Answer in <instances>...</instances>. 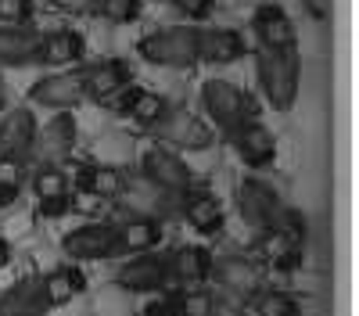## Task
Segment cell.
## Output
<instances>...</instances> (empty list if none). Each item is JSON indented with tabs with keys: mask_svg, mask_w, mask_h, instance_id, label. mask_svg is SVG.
<instances>
[{
	"mask_svg": "<svg viewBox=\"0 0 359 316\" xmlns=\"http://www.w3.org/2000/svg\"><path fill=\"white\" fill-rule=\"evenodd\" d=\"M201 108L208 115V123L233 133L237 126H245L255 119V104L252 97L230 79H205L201 83Z\"/></svg>",
	"mask_w": 359,
	"mask_h": 316,
	"instance_id": "3957f363",
	"label": "cell"
},
{
	"mask_svg": "<svg viewBox=\"0 0 359 316\" xmlns=\"http://www.w3.org/2000/svg\"><path fill=\"white\" fill-rule=\"evenodd\" d=\"M79 83H83V97L90 101H111L118 94L130 90L133 72L123 57H101V62H90L79 69Z\"/></svg>",
	"mask_w": 359,
	"mask_h": 316,
	"instance_id": "30bf717a",
	"label": "cell"
},
{
	"mask_svg": "<svg viewBox=\"0 0 359 316\" xmlns=\"http://www.w3.org/2000/svg\"><path fill=\"white\" fill-rule=\"evenodd\" d=\"M29 187H33L36 201H69L72 198V180L65 165H33L29 172Z\"/></svg>",
	"mask_w": 359,
	"mask_h": 316,
	"instance_id": "83f0119b",
	"label": "cell"
},
{
	"mask_svg": "<svg viewBox=\"0 0 359 316\" xmlns=\"http://www.w3.org/2000/svg\"><path fill=\"white\" fill-rule=\"evenodd\" d=\"M76 184L83 194L90 198H101V201H115L123 194V184H126V172L111 165V162H86L76 169Z\"/></svg>",
	"mask_w": 359,
	"mask_h": 316,
	"instance_id": "d4e9b609",
	"label": "cell"
},
{
	"mask_svg": "<svg viewBox=\"0 0 359 316\" xmlns=\"http://www.w3.org/2000/svg\"><path fill=\"white\" fill-rule=\"evenodd\" d=\"M245 57V36L230 25H201L198 29V62L230 65Z\"/></svg>",
	"mask_w": 359,
	"mask_h": 316,
	"instance_id": "d6986e66",
	"label": "cell"
},
{
	"mask_svg": "<svg viewBox=\"0 0 359 316\" xmlns=\"http://www.w3.org/2000/svg\"><path fill=\"white\" fill-rule=\"evenodd\" d=\"M62 252L76 263H97L115 255V223H83L62 238Z\"/></svg>",
	"mask_w": 359,
	"mask_h": 316,
	"instance_id": "4fadbf2b",
	"label": "cell"
},
{
	"mask_svg": "<svg viewBox=\"0 0 359 316\" xmlns=\"http://www.w3.org/2000/svg\"><path fill=\"white\" fill-rule=\"evenodd\" d=\"M151 133L162 144H172L176 151H208L216 144V130L187 108H165V115Z\"/></svg>",
	"mask_w": 359,
	"mask_h": 316,
	"instance_id": "5b68a950",
	"label": "cell"
},
{
	"mask_svg": "<svg viewBox=\"0 0 359 316\" xmlns=\"http://www.w3.org/2000/svg\"><path fill=\"white\" fill-rule=\"evenodd\" d=\"M216 295L208 287H180L176 295H169V316H212Z\"/></svg>",
	"mask_w": 359,
	"mask_h": 316,
	"instance_id": "f546056e",
	"label": "cell"
},
{
	"mask_svg": "<svg viewBox=\"0 0 359 316\" xmlns=\"http://www.w3.org/2000/svg\"><path fill=\"white\" fill-rule=\"evenodd\" d=\"M140 177H147L151 184L165 187L169 194H184L187 187H194V169L180 158L172 148H162V144H151L140 155Z\"/></svg>",
	"mask_w": 359,
	"mask_h": 316,
	"instance_id": "ba28073f",
	"label": "cell"
},
{
	"mask_svg": "<svg viewBox=\"0 0 359 316\" xmlns=\"http://www.w3.org/2000/svg\"><path fill=\"white\" fill-rule=\"evenodd\" d=\"M36 15V0H0V25H29Z\"/></svg>",
	"mask_w": 359,
	"mask_h": 316,
	"instance_id": "d6a6232c",
	"label": "cell"
},
{
	"mask_svg": "<svg viewBox=\"0 0 359 316\" xmlns=\"http://www.w3.org/2000/svg\"><path fill=\"white\" fill-rule=\"evenodd\" d=\"M29 101L40 104V108H54V111H72L83 97V83L79 72H62L54 69L47 76H40L33 86H29Z\"/></svg>",
	"mask_w": 359,
	"mask_h": 316,
	"instance_id": "5bb4252c",
	"label": "cell"
},
{
	"mask_svg": "<svg viewBox=\"0 0 359 316\" xmlns=\"http://www.w3.org/2000/svg\"><path fill=\"white\" fill-rule=\"evenodd\" d=\"M165 108H169L165 97L155 90H144V86H130L126 101H123V115H130V123L140 130H155L158 119L165 115Z\"/></svg>",
	"mask_w": 359,
	"mask_h": 316,
	"instance_id": "4316f807",
	"label": "cell"
},
{
	"mask_svg": "<svg viewBox=\"0 0 359 316\" xmlns=\"http://www.w3.org/2000/svg\"><path fill=\"white\" fill-rule=\"evenodd\" d=\"M230 140H233L237 158H241L245 165H252V169H266V165L277 162V137L269 133L262 123H255V119L245 123V126H237L230 133Z\"/></svg>",
	"mask_w": 359,
	"mask_h": 316,
	"instance_id": "ac0fdd59",
	"label": "cell"
},
{
	"mask_svg": "<svg viewBox=\"0 0 359 316\" xmlns=\"http://www.w3.org/2000/svg\"><path fill=\"white\" fill-rule=\"evenodd\" d=\"M140 57L158 69H194L198 65V29L194 25H165L147 33L137 43Z\"/></svg>",
	"mask_w": 359,
	"mask_h": 316,
	"instance_id": "7a4b0ae2",
	"label": "cell"
},
{
	"mask_svg": "<svg viewBox=\"0 0 359 316\" xmlns=\"http://www.w3.org/2000/svg\"><path fill=\"white\" fill-rule=\"evenodd\" d=\"M172 8H176L180 15H187L191 22H201V18L212 15L216 0H172Z\"/></svg>",
	"mask_w": 359,
	"mask_h": 316,
	"instance_id": "836d02e7",
	"label": "cell"
},
{
	"mask_svg": "<svg viewBox=\"0 0 359 316\" xmlns=\"http://www.w3.org/2000/svg\"><path fill=\"white\" fill-rule=\"evenodd\" d=\"M0 65L25 69L40 65V33L25 25H0Z\"/></svg>",
	"mask_w": 359,
	"mask_h": 316,
	"instance_id": "7402d4cb",
	"label": "cell"
},
{
	"mask_svg": "<svg viewBox=\"0 0 359 316\" xmlns=\"http://www.w3.org/2000/svg\"><path fill=\"white\" fill-rule=\"evenodd\" d=\"M115 287L133 295L162 291V287H169V255H158V252L126 255V263L115 270Z\"/></svg>",
	"mask_w": 359,
	"mask_h": 316,
	"instance_id": "8992f818",
	"label": "cell"
},
{
	"mask_svg": "<svg viewBox=\"0 0 359 316\" xmlns=\"http://www.w3.org/2000/svg\"><path fill=\"white\" fill-rule=\"evenodd\" d=\"M36 115L29 108H11L4 119H0V158H25L33 151V140H36Z\"/></svg>",
	"mask_w": 359,
	"mask_h": 316,
	"instance_id": "e0dca14e",
	"label": "cell"
},
{
	"mask_svg": "<svg viewBox=\"0 0 359 316\" xmlns=\"http://www.w3.org/2000/svg\"><path fill=\"white\" fill-rule=\"evenodd\" d=\"M90 15H101L104 22H115V25H130L140 18V0H94Z\"/></svg>",
	"mask_w": 359,
	"mask_h": 316,
	"instance_id": "1f68e13d",
	"label": "cell"
},
{
	"mask_svg": "<svg viewBox=\"0 0 359 316\" xmlns=\"http://www.w3.org/2000/svg\"><path fill=\"white\" fill-rule=\"evenodd\" d=\"M144 316H169V298H158L144 309Z\"/></svg>",
	"mask_w": 359,
	"mask_h": 316,
	"instance_id": "d590c367",
	"label": "cell"
},
{
	"mask_svg": "<svg viewBox=\"0 0 359 316\" xmlns=\"http://www.w3.org/2000/svg\"><path fill=\"white\" fill-rule=\"evenodd\" d=\"M212 316H241V312H237V309H226V305H219V302H216Z\"/></svg>",
	"mask_w": 359,
	"mask_h": 316,
	"instance_id": "74e56055",
	"label": "cell"
},
{
	"mask_svg": "<svg viewBox=\"0 0 359 316\" xmlns=\"http://www.w3.org/2000/svg\"><path fill=\"white\" fill-rule=\"evenodd\" d=\"M76 140H79V126L72 115H54L47 126L36 130V140H33V165H65L76 151Z\"/></svg>",
	"mask_w": 359,
	"mask_h": 316,
	"instance_id": "52a82bcc",
	"label": "cell"
},
{
	"mask_svg": "<svg viewBox=\"0 0 359 316\" xmlns=\"http://www.w3.org/2000/svg\"><path fill=\"white\" fill-rule=\"evenodd\" d=\"M255 76L266 101L273 104V111H291L298 101V86H302V62L298 50H255Z\"/></svg>",
	"mask_w": 359,
	"mask_h": 316,
	"instance_id": "6da1fadb",
	"label": "cell"
},
{
	"mask_svg": "<svg viewBox=\"0 0 359 316\" xmlns=\"http://www.w3.org/2000/svg\"><path fill=\"white\" fill-rule=\"evenodd\" d=\"M212 252L201 245H180L169 252V284L180 287H198L205 280H212Z\"/></svg>",
	"mask_w": 359,
	"mask_h": 316,
	"instance_id": "ffe728a7",
	"label": "cell"
},
{
	"mask_svg": "<svg viewBox=\"0 0 359 316\" xmlns=\"http://www.w3.org/2000/svg\"><path fill=\"white\" fill-rule=\"evenodd\" d=\"M4 104H8V86H4V76H0V111H4Z\"/></svg>",
	"mask_w": 359,
	"mask_h": 316,
	"instance_id": "f35d334b",
	"label": "cell"
},
{
	"mask_svg": "<svg viewBox=\"0 0 359 316\" xmlns=\"http://www.w3.org/2000/svg\"><path fill=\"white\" fill-rule=\"evenodd\" d=\"M25 180H29V162L25 158H0V209L15 205Z\"/></svg>",
	"mask_w": 359,
	"mask_h": 316,
	"instance_id": "4dcf8cb0",
	"label": "cell"
},
{
	"mask_svg": "<svg viewBox=\"0 0 359 316\" xmlns=\"http://www.w3.org/2000/svg\"><path fill=\"white\" fill-rule=\"evenodd\" d=\"M43 312H50V305L40 277H22L0 295V316H43Z\"/></svg>",
	"mask_w": 359,
	"mask_h": 316,
	"instance_id": "cb8c5ba5",
	"label": "cell"
},
{
	"mask_svg": "<svg viewBox=\"0 0 359 316\" xmlns=\"http://www.w3.org/2000/svg\"><path fill=\"white\" fill-rule=\"evenodd\" d=\"M83 57H86V40L76 29H50V33H40V65L65 69V65H79Z\"/></svg>",
	"mask_w": 359,
	"mask_h": 316,
	"instance_id": "603a6c76",
	"label": "cell"
},
{
	"mask_svg": "<svg viewBox=\"0 0 359 316\" xmlns=\"http://www.w3.org/2000/svg\"><path fill=\"white\" fill-rule=\"evenodd\" d=\"M8 263H11V245H8L4 238H0V270H4Z\"/></svg>",
	"mask_w": 359,
	"mask_h": 316,
	"instance_id": "8d00e7d4",
	"label": "cell"
},
{
	"mask_svg": "<svg viewBox=\"0 0 359 316\" xmlns=\"http://www.w3.org/2000/svg\"><path fill=\"white\" fill-rule=\"evenodd\" d=\"M47 4L62 8V11H72V15H90L94 11V0H47Z\"/></svg>",
	"mask_w": 359,
	"mask_h": 316,
	"instance_id": "e575fe53",
	"label": "cell"
},
{
	"mask_svg": "<svg viewBox=\"0 0 359 316\" xmlns=\"http://www.w3.org/2000/svg\"><path fill=\"white\" fill-rule=\"evenodd\" d=\"M212 277L226 295L241 298V302H248L259 287H266L262 266L248 255H216L212 259Z\"/></svg>",
	"mask_w": 359,
	"mask_h": 316,
	"instance_id": "8fae6325",
	"label": "cell"
},
{
	"mask_svg": "<svg viewBox=\"0 0 359 316\" xmlns=\"http://www.w3.org/2000/svg\"><path fill=\"white\" fill-rule=\"evenodd\" d=\"M252 29H255V40L259 47H269V50H298V33H294V22L287 18V11L273 0L255 8L252 15Z\"/></svg>",
	"mask_w": 359,
	"mask_h": 316,
	"instance_id": "2e32d148",
	"label": "cell"
},
{
	"mask_svg": "<svg viewBox=\"0 0 359 316\" xmlns=\"http://www.w3.org/2000/svg\"><path fill=\"white\" fill-rule=\"evenodd\" d=\"M248 312L252 316H302V305H298L294 295L280 291V287H259L248 298Z\"/></svg>",
	"mask_w": 359,
	"mask_h": 316,
	"instance_id": "f1b7e54d",
	"label": "cell"
},
{
	"mask_svg": "<svg viewBox=\"0 0 359 316\" xmlns=\"http://www.w3.org/2000/svg\"><path fill=\"white\" fill-rule=\"evenodd\" d=\"M259 255L266 263H273L277 270H294L302 263L306 248V219H298L294 212H284L273 226L259 230Z\"/></svg>",
	"mask_w": 359,
	"mask_h": 316,
	"instance_id": "277c9868",
	"label": "cell"
},
{
	"mask_svg": "<svg viewBox=\"0 0 359 316\" xmlns=\"http://www.w3.org/2000/svg\"><path fill=\"white\" fill-rule=\"evenodd\" d=\"M176 198L180 194H169L165 187L151 184L147 177H130L126 172V184H123V194H118L115 201L118 205H126L130 216H147V219H165L176 212Z\"/></svg>",
	"mask_w": 359,
	"mask_h": 316,
	"instance_id": "9c48e42d",
	"label": "cell"
},
{
	"mask_svg": "<svg viewBox=\"0 0 359 316\" xmlns=\"http://www.w3.org/2000/svg\"><path fill=\"white\" fill-rule=\"evenodd\" d=\"M40 280H43V295H47V305L50 309L65 305V302H72V298H79L86 291V273L79 266H72V263L69 266H54Z\"/></svg>",
	"mask_w": 359,
	"mask_h": 316,
	"instance_id": "484cf974",
	"label": "cell"
},
{
	"mask_svg": "<svg viewBox=\"0 0 359 316\" xmlns=\"http://www.w3.org/2000/svg\"><path fill=\"white\" fill-rule=\"evenodd\" d=\"M162 219H147V216H130L123 223H115V255H140V252H155L162 245Z\"/></svg>",
	"mask_w": 359,
	"mask_h": 316,
	"instance_id": "44dd1931",
	"label": "cell"
},
{
	"mask_svg": "<svg viewBox=\"0 0 359 316\" xmlns=\"http://www.w3.org/2000/svg\"><path fill=\"white\" fill-rule=\"evenodd\" d=\"M176 212L191 223V230H198L201 238H219L226 230V216H223V205L208 194V191H194L187 187L184 194L176 198Z\"/></svg>",
	"mask_w": 359,
	"mask_h": 316,
	"instance_id": "9a60e30c",
	"label": "cell"
},
{
	"mask_svg": "<svg viewBox=\"0 0 359 316\" xmlns=\"http://www.w3.org/2000/svg\"><path fill=\"white\" fill-rule=\"evenodd\" d=\"M237 212H241V219L248 226L266 230V226H273L284 216V205H280V194L269 184L248 177V180L237 184Z\"/></svg>",
	"mask_w": 359,
	"mask_h": 316,
	"instance_id": "7c38bea8",
	"label": "cell"
}]
</instances>
